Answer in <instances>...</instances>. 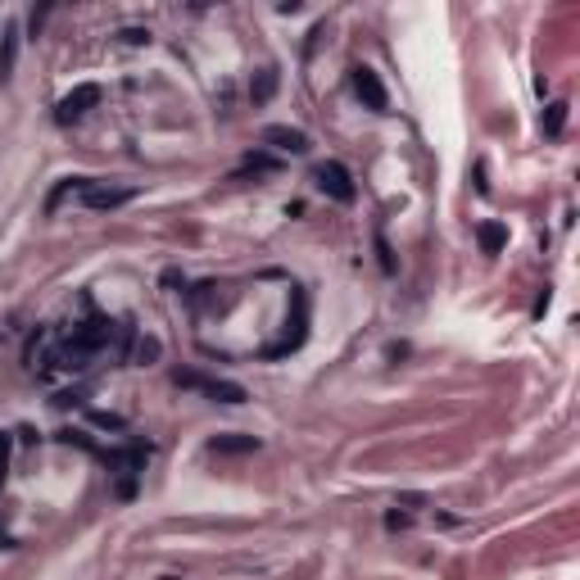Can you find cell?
<instances>
[{
  "label": "cell",
  "mask_w": 580,
  "mask_h": 580,
  "mask_svg": "<svg viewBox=\"0 0 580 580\" xmlns=\"http://www.w3.org/2000/svg\"><path fill=\"white\" fill-rule=\"evenodd\" d=\"M313 186L322 190L327 200H336V205H354V200H359L354 173L344 168L340 159H327V164H318V168H313Z\"/></svg>",
  "instance_id": "6da1fadb"
},
{
  "label": "cell",
  "mask_w": 580,
  "mask_h": 580,
  "mask_svg": "<svg viewBox=\"0 0 580 580\" xmlns=\"http://www.w3.org/2000/svg\"><path fill=\"white\" fill-rule=\"evenodd\" d=\"M245 168H250V173H273V168H277V159H273V154H250Z\"/></svg>",
  "instance_id": "4fadbf2b"
},
{
  "label": "cell",
  "mask_w": 580,
  "mask_h": 580,
  "mask_svg": "<svg viewBox=\"0 0 580 580\" xmlns=\"http://www.w3.org/2000/svg\"><path fill=\"white\" fill-rule=\"evenodd\" d=\"M562 123H567V100H553L545 109V119H539V128H545V136H562Z\"/></svg>",
  "instance_id": "8fae6325"
},
{
  "label": "cell",
  "mask_w": 580,
  "mask_h": 580,
  "mask_svg": "<svg viewBox=\"0 0 580 580\" xmlns=\"http://www.w3.org/2000/svg\"><path fill=\"white\" fill-rule=\"evenodd\" d=\"M113 472H119V499H132L136 494V476L145 472V458H150V445H132V449H109L100 453Z\"/></svg>",
  "instance_id": "7a4b0ae2"
},
{
  "label": "cell",
  "mask_w": 580,
  "mask_h": 580,
  "mask_svg": "<svg viewBox=\"0 0 580 580\" xmlns=\"http://www.w3.org/2000/svg\"><path fill=\"white\" fill-rule=\"evenodd\" d=\"M19 23H5V36H0V82L14 77V64H19Z\"/></svg>",
  "instance_id": "ba28073f"
},
{
  "label": "cell",
  "mask_w": 580,
  "mask_h": 580,
  "mask_svg": "<svg viewBox=\"0 0 580 580\" xmlns=\"http://www.w3.org/2000/svg\"><path fill=\"white\" fill-rule=\"evenodd\" d=\"M263 145H273V150H282V154H308V141L299 128H267L263 132Z\"/></svg>",
  "instance_id": "52a82bcc"
},
{
  "label": "cell",
  "mask_w": 580,
  "mask_h": 580,
  "mask_svg": "<svg viewBox=\"0 0 580 580\" xmlns=\"http://www.w3.org/2000/svg\"><path fill=\"white\" fill-rule=\"evenodd\" d=\"M259 440L254 436H213L209 440V453H254Z\"/></svg>",
  "instance_id": "30bf717a"
},
{
  "label": "cell",
  "mask_w": 580,
  "mask_h": 580,
  "mask_svg": "<svg viewBox=\"0 0 580 580\" xmlns=\"http://www.w3.org/2000/svg\"><path fill=\"white\" fill-rule=\"evenodd\" d=\"M77 200H82L87 209L96 213H109V209H123L136 200V186H119V182H82V190H77Z\"/></svg>",
  "instance_id": "3957f363"
},
{
  "label": "cell",
  "mask_w": 580,
  "mask_h": 580,
  "mask_svg": "<svg viewBox=\"0 0 580 580\" xmlns=\"http://www.w3.org/2000/svg\"><path fill=\"white\" fill-rule=\"evenodd\" d=\"M96 104H100V87H96V82L73 87V91L55 104V123H59V128H68V123H77V119H82L87 109H96Z\"/></svg>",
  "instance_id": "5b68a950"
},
{
  "label": "cell",
  "mask_w": 580,
  "mask_h": 580,
  "mask_svg": "<svg viewBox=\"0 0 580 580\" xmlns=\"http://www.w3.org/2000/svg\"><path fill=\"white\" fill-rule=\"evenodd\" d=\"M376 254H381V267H385V273H395V259H391V245H385V236H376Z\"/></svg>",
  "instance_id": "2e32d148"
},
{
  "label": "cell",
  "mask_w": 580,
  "mask_h": 580,
  "mask_svg": "<svg viewBox=\"0 0 580 580\" xmlns=\"http://www.w3.org/2000/svg\"><path fill=\"white\" fill-rule=\"evenodd\" d=\"M119 36H123L128 46H145V42H150V32H145V27H123Z\"/></svg>",
  "instance_id": "9a60e30c"
},
{
  "label": "cell",
  "mask_w": 580,
  "mask_h": 580,
  "mask_svg": "<svg viewBox=\"0 0 580 580\" xmlns=\"http://www.w3.org/2000/svg\"><path fill=\"white\" fill-rule=\"evenodd\" d=\"M173 381L186 385V391H205L218 404H245V391L236 381H213V376H200V372H173Z\"/></svg>",
  "instance_id": "277c9868"
},
{
  "label": "cell",
  "mask_w": 580,
  "mask_h": 580,
  "mask_svg": "<svg viewBox=\"0 0 580 580\" xmlns=\"http://www.w3.org/2000/svg\"><path fill=\"white\" fill-rule=\"evenodd\" d=\"M385 526H391V530H399V526H408V517H404V513H391V517H385Z\"/></svg>",
  "instance_id": "e0dca14e"
},
{
  "label": "cell",
  "mask_w": 580,
  "mask_h": 580,
  "mask_svg": "<svg viewBox=\"0 0 580 580\" xmlns=\"http://www.w3.org/2000/svg\"><path fill=\"white\" fill-rule=\"evenodd\" d=\"M273 91H277V68H263V73H259V82L250 87V96H254V100L263 104V100L273 96Z\"/></svg>",
  "instance_id": "7c38bea8"
},
{
  "label": "cell",
  "mask_w": 580,
  "mask_h": 580,
  "mask_svg": "<svg viewBox=\"0 0 580 580\" xmlns=\"http://www.w3.org/2000/svg\"><path fill=\"white\" fill-rule=\"evenodd\" d=\"M354 96L372 109V113H385L391 109V96H385V87H381V77H376V68H367V64H354Z\"/></svg>",
  "instance_id": "8992f818"
},
{
  "label": "cell",
  "mask_w": 580,
  "mask_h": 580,
  "mask_svg": "<svg viewBox=\"0 0 580 580\" xmlns=\"http://www.w3.org/2000/svg\"><path fill=\"white\" fill-rule=\"evenodd\" d=\"M476 241H481L485 254H499V250L508 245V227H504V222H481V227H476Z\"/></svg>",
  "instance_id": "9c48e42d"
},
{
  "label": "cell",
  "mask_w": 580,
  "mask_h": 580,
  "mask_svg": "<svg viewBox=\"0 0 580 580\" xmlns=\"http://www.w3.org/2000/svg\"><path fill=\"white\" fill-rule=\"evenodd\" d=\"M5 472H10V436L0 431V490H5Z\"/></svg>",
  "instance_id": "5bb4252c"
}]
</instances>
